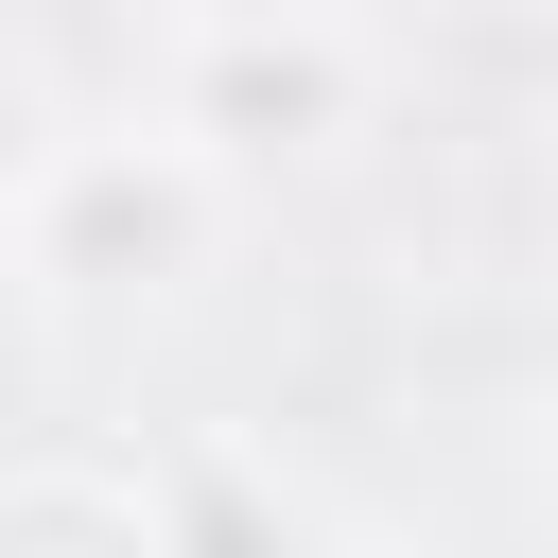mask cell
<instances>
[{
	"mask_svg": "<svg viewBox=\"0 0 558 558\" xmlns=\"http://www.w3.org/2000/svg\"><path fill=\"white\" fill-rule=\"evenodd\" d=\"M174 17H279V0H174Z\"/></svg>",
	"mask_w": 558,
	"mask_h": 558,
	"instance_id": "3957f363",
	"label": "cell"
},
{
	"mask_svg": "<svg viewBox=\"0 0 558 558\" xmlns=\"http://www.w3.org/2000/svg\"><path fill=\"white\" fill-rule=\"evenodd\" d=\"M17 244H35V279H70V296L174 279V262L209 244V157H192V140H52V157L17 174Z\"/></svg>",
	"mask_w": 558,
	"mask_h": 558,
	"instance_id": "6da1fadb",
	"label": "cell"
},
{
	"mask_svg": "<svg viewBox=\"0 0 558 558\" xmlns=\"http://www.w3.org/2000/svg\"><path fill=\"white\" fill-rule=\"evenodd\" d=\"M349 105H366V70H349L331 0H279V17H192V52H174V140H192L209 174H227V157H314Z\"/></svg>",
	"mask_w": 558,
	"mask_h": 558,
	"instance_id": "7a4b0ae2",
	"label": "cell"
}]
</instances>
